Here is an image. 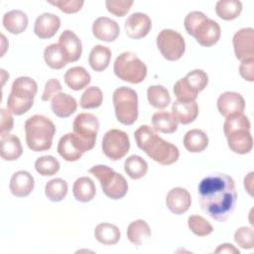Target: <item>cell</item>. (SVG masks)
I'll list each match as a JSON object with an SVG mask.
<instances>
[{
    "label": "cell",
    "mask_w": 254,
    "mask_h": 254,
    "mask_svg": "<svg viewBox=\"0 0 254 254\" xmlns=\"http://www.w3.org/2000/svg\"><path fill=\"white\" fill-rule=\"evenodd\" d=\"M197 193L201 209L216 221H226L235 209V183L226 174H211L203 178L198 184Z\"/></svg>",
    "instance_id": "6da1fadb"
},
{
    "label": "cell",
    "mask_w": 254,
    "mask_h": 254,
    "mask_svg": "<svg viewBox=\"0 0 254 254\" xmlns=\"http://www.w3.org/2000/svg\"><path fill=\"white\" fill-rule=\"evenodd\" d=\"M134 137L139 149L144 151L152 160L163 166L176 163L180 157L177 146L162 139L148 125L140 126L134 132Z\"/></svg>",
    "instance_id": "7a4b0ae2"
},
{
    "label": "cell",
    "mask_w": 254,
    "mask_h": 254,
    "mask_svg": "<svg viewBox=\"0 0 254 254\" xmlns=\"http://www.w3.org/2000/svg\"><path fill=\"white\" fill-rule=\"evenodd\" d=\"M250 128V121L243 113L226 118L223 124V132L227 139L228 147L232 152L244 155L252 150L253 139Z\"/></svg>",
    "instance_id": "3957f363"
},
{
    "label": "cell",
    "mask_w": 254,
    "mask_h": 254,
    "mask_svg": "<svg viewBox=\"0 0 254 254\" xmlns=\"http://www.w3.org/2000/svg\"><path fill=\"white\" fill-rule=\"evenodd\" d=\"M26 143L34 152L48 151L52 147L56 134V126L53 121L40 114L28 118L25 122Z\"/></svg>",
    "instance_id": "277c9868"
},
{
    "label": "cell",
    "mask_w": 254,
    "mask_h": 254,
    "mask_svg": "<svg viewBox=\"0 0 254 254\" xmlns=\"http://www.w3.org/2000/svg\"><path fill=\"white\" fill-rule=\"evenodd\" d=\"M189 35L193 37L202 47H211L220 39V26L218 23L200 11L189 13L184 21Z\"/></svg>",
    "instance_id": "5b68a950"
},
{
    "label": "cell",
    "mask_w": 254,
    "mask_h": 254,
    "mask_svg": "<svg viewBox=\"0 0 254 254\" xmlns=\"http://www.w3.org/2000/svg\"><path fill=\"white\" fill-rule=\"evenodd\" d=\"M38 90L37 82L29 76L17 77L13 83L7 99L8 109L15 115L28 112L33 104Z\"/></svg>",
    "instance_id": "8992f818"
},
{
    "label": "cell",
    "mask_w": 254,
    "mask_h": 254,
    "mask_svg": "<svg viewBox=\"0 0 254 254\" xmlns=\"http://www.w3.org/2000/svg\"><path fill=\"white\" fill-rule=\"evenodd\" d=\"M100 183L102 191L111 199H120L128 191L126 179L119 173L114 172L110 167L105 165H96L88 171Z\"/></svg>",
    "instance_id": "52a82bcc"
},
{
    "label": "cell",
    "mask_w": 254,
    "mask_h": 254,
    "mask_svg": "<svg viewBox=\"0 0 254 254\" xmlns=\"http://www.w3.org/2000/svg\"><path fill=\"white\" fill-rule=\"evenodd\" d=\"M115 75L124 81L137 84L142 82L147 76L146 64L132 52L120 54L113 65Z\"/></svg>",
    "instance_id": "ba28073f"
},
{
    "label": "cell",
    "mask_w": 254,
    "mask_h": 254,
    "mask_svg": "<svg viewBox=\"0 0 254 254\" xmlns=\"http://www.w3.org/2000/svg\"><path fill=\"white\" fill-rule=\"evenodd\" d=\"M112 101L117 120L123 125H132L138 119V95L128 87L121 86L114 90Z\"/></svg>",
    "instance_id": "9c48e42d"
},
{
    "label": "cell",
    "mask_w": 254,
    "mask_h": 254,
    "mask_svg": "<svg viewBox=\"0 0 254 254\" xmlns=\"http://www.w3.org/2000/svg\"><path fill=\"white\" fill-rule=\"evenodd\" d=\"M208 83V76L202 69H193L174 85V93L178 100L194 101L200 91Z\"/></svg>",
    "instance_id": "30bf717a"
},
{
    "label": "cell",
    "mask_w": 254,
    "mask_h": 254,
    "mask_svg": "<svg viewBox=\"0 0 254 254\" xmlns=\"http://www.w3.org/2000/svg\"><path fill=\"white\" fill-rule=\"evenodd\" d=\"M72 129L84 151H90L95 145L96 135L99 129L97 117L92 113H79L73 120Z\"/></svg>",
    "instance_id": "8fae6325"
},
{
    "label": "cell",
    "mask_w": 254,
    "mask_h": 254,
    "mask_svg": "<svg viewBox=\"0 0 254 254\" xmlns=\"http://www.w3.org/2000/svg\"><path fill=\"white\" fill-rule=\"evenodd\" d=\"M157 47L166 60L174 62L185 54L186 42L179 32L164 29L157 36Z\"/></svg>",
    "instance_id": "7c38bea8"
},
{
    "label": "cell",
    "mask_w": 254,
    "mask_h": 254,
    "mask_svg": "<svg viewBox=\"0 0 254 254\" xmlns=\"http://www.w3.org/2000/svg\"><path fill=\"white\" fill-rule=\"evenodd\" d=\"M103 154L111 161H118L126 156L130 149V140L126 132L119 129L108 130L102 139Z\"/></svg>",
    "instance_id": "4fadbf2b"
},
{
    "label": "cell",
    "mask_w": 254,
    "mask_h": 254,
    "mask_svg": "<svg viewBox=\"0 0 254 254\" xmlns=\"http://www.w3.org/2000/svg\"><path fill=\"white\" fill-rule=\"evenodd\" d=\"M235 57L239 61L254 59V29L243 28L237 31L232 39Z\"/></svg>",
    "instance_id": "5bb4252c"
},
{
    "label": "cell",
    "mask_w": 254,
    "mask_h": 254,
    "mask_svg": "<svg viewBox=\"0 0 254 254\" xmlns=\"http://www.w3.org/2000/svg\"><path fill=\"white\" fill-rule=\"evenodd\" d=\"M152 28L150 17L141 12L131 14L125 21V31L131 39H141L146 37Z\"/></svg>",
    "instance_id": "9a60e30c"
},
{
    "label": "cell",
    "mask_w": 254,
    "mask_h": 254,
    "mask_svg": "<svg viewBox=\"0 0 254 254\" xmlns=\"http://www.w3.org/2000/svg\"><path fill=\"white\" fill-rule=\"evenodd\" d=\"M245 108V100L240 93L234 91H226L219 95L217 99V109L225 118L243 113Z\"/></svg>",
    "instance_id": "2e32d148"
},
{
    "label": "cell",
    "mask_w": 254,
    "mask_h": 254,
    "mask_svg": "<svg viewBox=\"0 0 254 254\" xmlns=\"http://www.w3.org/2000/svg\"><path fill=\"white\" fill-rule=\"evenodd\" d=\"M59 46L66 63L79 60L82 53V45L79 38L70 30H64L59 39Z\"/></svg>",
    "instance_id": "e0dca14e"
},
{
    "label": "cell",
    "mask_w": 254,
    "mask_h": 254,
    "mask_svg": "<svg viewBox=\"0 0 254 254\" xmlns=\"http://www.w3.org/2000/svg\"><path fill=\"white\" fill-rule=\"evenodd\" d=\"M58 152L60 156L67 162H75L85 153L80 141L76 138L74 133H67L60 139Z\"/></svg>",
    "instance_id": "ac0fdd59"
},
{
    "label": "cell",
    "mask_w": 254,
    "mask_h": 254,
    "mask_svg": "<svg viewBox=\"0 0 254 254\" xmlns=\"http://www.w3.org/2000/svg\"><path fill=\"white\" fill-rule=\"evenodd\" d=\"M166 204L171 212L183 214L189 210L191 204L190 193L184 188H174L167 193Z\"/></svg>",
    "instance_id": "d6986e66"
},
{
    "label": "cell",
    "mask_w": 254,
    "mask_h": 254,
    "mask_svg": "<svg viewBox=\"0 0 254 254\" xmlns=\"http://www.w3.org/2000/svg\"><path fill=\"white\" fill-rule=\"evenodd\" d=\"M61 27V19L53 13H43L37 17L34 33L40 39H50L56 35Z\"/></svg>",
    "instance_id": "ffe728a7"
},
{
    "label": "cell",
    "mask_w": 254,
    "mask_h": 254,
    "mask_svg": "<svg viewBox=\"0 0 254 254\" xmlns=\"http://www.w3.org/2000/svg\"><path fill=\"white\" fill-rule=\"evenodd\" d=\"M119 25L108 17H99L92 24L93 36L103 42H113L119 36Z\"/></svg>",
    "instance_id": "44dd1931"
},
{
    "label": "cell",
    "mask_w": 254,
    "mask_h": 254,
    "mask_svg": "<svg viewBox=\"0 0 254 254\" xmlns=\"http://www.w3.org/2000/svg\"><path fill=\"white\" fill-rule=\"evenodd\" d=\"M34 187V178L27 171H18L14 173L9 184L11 193L17 197L28 196L33 191Z\"/></svg>",
    "instance_id": "7402d4cb"
},
{
    "label": "cell",
    "mask_w": 254,
    "mask_h": 254,
    "mask_svg": "<svg viewBox=\"0 0 254 254\" xmlns=\"http://www.w3.org/2000/svg\"><path fill=\"white\" fill-rule=\"evenodd\" d=\"M172 114L181 124L187 125L193 122L198 115V105L196 101L176 100L172 105Z\"/></svg>",
    "instance_id": "603a6c76"
},
{
    "label": "cell",
    "mask_w": 254,
    "mask_h": 254,
    "mask_svg": "<svg viewBox=\"0 0 254 254\" xmlns=\"http://www.w3.org/2000/svg\"><path fill=\"white\" fill-rule=\"evenodd\" d=\"M51 108L56 116L60 118H66L76 111L77 103L71 95L60 92L52 98Z\"/></svg>",
    "instance_id": "cb8c5ba5"
},
{
    "label": "cell",
    "mask_w": 254,
    "mask_h": 254,
    "mask_svg": "<svg viewBox=\"0 0 254 254\" xmlns=\"http://www.w3.org/2000/svg\"><path fill=\"white\" fill-rule=\"evenodd\" d=\"M0 155L5 161H16L23 153L20 139L13 134L1 135Z\"/></svg>",
    "instance_id": "d4e9b609"
},
{
    "label": "cell",
    "mask_w": 254,
    "mask_h": 254,
    "mask_svg": "<svg viewBox=\"0 0 254 254\" xmlns=\"http://www.w3.org/2000/svg\"><path fill=\"white\" fill-rule=\"evenodd\" d=\"M2 23L9 33L19 35L28 27V16L21 10H11L4 14Z\"/></svg>",
    "instance_id": "484cf974"
},
{
    "label": "cell",
    "mask_w": 254,
    "mask_h": 254,
    "mask_svg": "<svg viewBox=\"0 0 254 254\" xmlns=\"http://www.w3.org/2000/svg\"><path fill=\"white\" fill-rule=\"evenodd\" d=\"M65 84L72 90H81L90 82V74L82 66H73L67 69L64 76Z\"/></svg>",
    "instance_id": "4316f807"
},
{
    "label": "cell",
    "mask_w": 254,
    "mask_h": 254,
    "mask_svg": "<svg viewBox=\"0 0 254 254\" xmlns=\"http://www.w3.org/2000/svg\"><path fill=\"white\" fill-rule=\"evenodd\" d=\"M74 198L80 202H88L93 199L96 189L93 181L88 177H81L75 180L72 187Z\"/></svg>",
    "instance_id": "83f0119b"
},
{
    "label": "cell",
    "mask_w": 254,
    "mask_h": 254,
    "mask_svg": "<svg viewBox=\"0 0 254 254\" xmlns=\"http://www.w3.org/2000/svg\"><path fill=\"white\" fill-rule=\"evenodd\" d=\"M110 60V49L102 45H96L95 47H93L88 57L89 65L94 71H103L104 69H106L109 65Z\"/></svg>",
    "instance_id": "f1b7e54d"
},
{
    "label": "cell",
    "mask_w": 254,
    "mask_h": 254,
    "mask_svg": "<svg viewBox=\"0 0 254 254\" xmlns=\"http://www.w3.org/2000/svg\"><path fill=\"white\" fill-rule=\"evenodd\" d=\"M183 143L189 152L199 153L206 149L208 145V137L200 129H191L186 133Z\"/></svg>",
    "instance_id": "f546056e"
},
{
    "label": "cell",
    "mask_w": 254,
    "mask_h": 254,
    "mask_svg": "<svg viewBox=\"0 0 254 254\" xmlns=\"http://www.w3.org/2000/svg\"><path fill=\"white\" fill-rule=\"evenodd\" d=\"M151 228L143 219L132 221L127 228V238L129 241L137 246L144 243L151 237Z\"/></svg>",
    "instance_id": "4dcf8cb0"
},
{
    "label": "cell",
    "mask_w": 254,
    "mask_h": 254,
    "mask_svg": "<svg viewBox=\"0 0 254 254\" xmlns=\"http://www.w3.org/2000/svg\"><path fill=\"white\" fill-rule=\"evenodd\" d=\"M178 121L172 113L167 111H158L152 116V125L155 131L165 134H172L178 129Z\"/></svg>",
    "instance_id": "1f68e13d"
},
{
    "label": "cell",
    "mask_w": 254,
    "mask_h": 254,
    "mask_svg": "<svg viewBox=\"0 0 254 254\" xmlns=\"http://www.w3.org/2000/svg\"><path fill=\"white\" fill-rule=\"evenodd\" d=\"M94 236L103 245H114L120 239V230L114 224L103 222L95 227Z\"/></svg>",
    "instance_id": "d6a6232c"
},
{
    "label": "cell",
    "mask_w": 254,
    "mask_h": 254,
    "mask_svg": "<svg viewBox=\"0 0 254 254\" xmlns=\"http://www.w3.org/2000/svg\"><path fill=\"white\" fill-rule=\"evenodd\" d=\"M242 11V3L238 0H219L215 5L216 15L226 21L236 19Z\"/></svg>",
    "instance_id": "836d02e7"
},
{
    "label": "cell",
    "mask_w": 254,
    "mask_h": 254,
    "mask_svg": "<svg viewBox=\"0 0 254 254\" xmlns=\"http://www.w3.org/2000/svg\"><path fill=\"white\" fill-rule=\"evenodd\" d=\"M124 171L131 179L139 180L147 174L148 164L142 157L132 155L125 160Z\"/></svg>",
    "instance_id": "e575fe53"
},
{
    "label": "cell",
    "mask_w": 254,
    "mask_h": 254,
    "mask_svg": "<svg viewBox=\"0 0 254 254\" xmlns=\"http://www.w3.org/2000/svg\"><path fill=\"white\" fill-rule=\"evenodd\" d=\"M149 103L158 109L166 108L171 103V96L166 87L163 85H151L147 89Z\"/></svg>",
    "instance_id": "d590c367"
},
{
    "label": "cell",
    "mask_w": 254,
    "mask_h": 254,
    "mask_svg": "<svg viewBox=\"0 0 254 254\" xmlns=\"http://www.w3.org/2000/svg\"><path fill=\"white\" fill-rule=\"evenodd\" d=\"M46 196L53 202L62 201L67 193V184L61 178L49 181L45 187Z\"/></svg>",
    "instance_id": "8d00e7d4"
},
{
    "label": "cell",
    "mask_w": 254,
    "mask_h": 254,
    "mask_svg": "<svg viewBox=\"0 0 254 254\" xmlns=\"http://www.w3.org/2000/svg\"><path fill=\"white\" fill-rule=\"evenodd\" d=\"M46 64L53 69H61L67 64L59 44H51L44 51Z\"/></svg>",
    "instance_id": "74e56055"
},
{
    "label": "cell",
    "mask_w": 254,
    "mask_h": 254,
    "mask_svg": "<svg viewBox=\"0 0 254 254\" xmlns=\"http://www.w3.org/2000/svg\"><path fill=\"white\" fill-rule=\"evenodd\" d=\"M103 101V94L99 87L89 86L82 93L79 101V105L83 109L97 108Z\"/></svg>",
    "instance_id": "f35d334b"
},
{
    "label": "cell",
    "mask_w": 254,
    "mask_h": 254,
    "mask_svg": "<svg viewBox=\"0 0 254 254\" xmlns=\"http://www.w3.org/2000/svg\"><path fill=\"white\" fill-rule=\"evenodd\" d=\"M35 169L41 176H54L60 170V163L53 156H42L36 160Z\"/></svg>",
    "instance_id": "ab89813d"
},
{
    "label": "cell",
    "mask_w": 254,
    "mask_h": 254,
    "mask_svg": "<svg viewBox=\"0 0 254 254\" xmlns=\"http://www.w3.org/2000/svg\"><path fill=\"white\" fill-rule=\"evenodd\" d=\"M188 225L192 233L200 237L207 236L213 231L212 225L199 215H190L188 218Z\"/></svg>",
    "instance_id": "60d3db41"
},
{
    "label": "cell",
    "mask_w": 254,
    "mask_h": 254,
    "mask_svg": "<svg viewBox=\"0 0 254 254\" xmlns=\"http://www.w3.org/2000/svg\"><path fill=\"white\" fill-rule=\"evenodd\" d=\"M234 240L243 249H252L254 246V231L251 227H239L234 233Z\"/></svg>",
    "instance_id": "b9f144b4"
},
{
    "label": "cell",
    "mask_w": 254,
    "mask_h": 254,
    "mask_svg": "<svg viewBox=\"0 0 254 254\" xmlns=\"http://www.w3.org/2000/svg\"><path fill=\"white\" fill-rule=\"evenodd\" d=\"M106 8L108 12L117 17L125 16L133 5V1H125V0H106L105 1Z\"/></svg>",
    "instance_id": "7bdbcfd3"
},
{
    "label": "cell",
    "mask_w": 254,
    "mask_h": 254,
    "mask_svg": "<svg viewBox=\"0 0 254 254\" xmlns=\"http://www.w3.org/2000/svg\"><path fill=\"white\" fill-rule=\"evenodd\" d=\"M50 4L57 6L62 12L66 14H71L79 11L84 1L82 0H57V1H49Z\"/></svg>",
    "instance_id": "ee69618b"
},
{
    "label": "cell",
    "mask_w": 254,
    "mask_h": 254,
    "mask_svg": "<svg viewBox=\"0 0 254 254\" xmlns=\"http://www.w3.org/2000/svg\"><path fill=\"white\" fill-rule=\"evenodd\" d=\"M62 84L57 78H51L46 82L44 92L42 95L43 101H48L53 98L55 95L62 91Z\"/></svg>",
    "instance_id": "f6af8a7d"
},
{
    "label": "cell",
    "mask_w": 254,
    "mask_h": 254,
    "mask_svg": "<svg viewBox=\"0 0 254 254\" xmlns=\"http://www.w3.org/2000/svg\"><path fill=\"white\" fill-rule=\"evenodd\" d=\"M12 112L8 109L5 108H1L0 109V115H1V119H0V135H4V134H8L12 129H13V125H14V119L13 116L11 114Z\"/></svg>",
    "instance_id": "bcb514c9"
},
{
    "label": "cell",
    "mask_w": 254,
    "mask_h": 254,
    "mask_svg": "<svg viewBox=\"0 0 254 254\" xmlns=\"http://www.w3.org/2000/svg\"><path fill=\"white\" fill-rule=\"evenodd\" d=\"M240 75L247 81H254V59L242 61L239 66Z\"/></svg>",
    "instance_id": "7dc6e473"
},
{
    "label": "cell",
    "mask_w": 254,
    "mask_h": 254,
    "mask_svg": "<svg viewBox=\"0 0 254 254\" xmlns=\"http://www.w3.org/2000/svg\"><path fill=\"white\" fill-rule=\"evenodd\" d=\"M214 253H228V254H232V253H236V254H239L240 251L235 248L232 244L230 243H223V244H220L215 250H214Z\"/></svg>",
    "instance_id": "c3c4849f"
},
{
    "label": "cell",
    "mask_w": 254,
    "mask_h": 254,
    "mask_svg": "<svg viewBox=\"0 0 254 254\" xmlns=\"http://www.w3.org/2000/svg\"><path fill=\"white\" fill-rule=\"evenodd\" d=\"M253 172H250L245 178H244V188L247 190V192L252 196L253 195Z\"/></svg>",
    "instance_id": "681fc988"
}]
</instances>
